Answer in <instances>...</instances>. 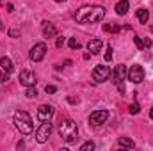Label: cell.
<instances>
[{
	"label": "cell",
	"instance_id": "obj_1",
	"mask_svg": "<svg viewBox=\"0 0 153 151\" xmlns=\"http://www.w3.org/2000/svg\"><path fill=\"white\" fill-rule=\"evenodd\" d=\"M105 16V9L102 5H82L75 13V21L80 25L87 23H98Z\"/></svg>",
	"mask_w": 153,
	"mask_h": 151
},
{
	"label": "cell",
	"instance_id": "obj_2",
	"mask_svg": "<svg viewBox=\"0 0 153 151\" xmlns=\"http://www.w3.org/2000/svg\"><path fill=\"white\" fill-rule=\"evenodd\" d=\"M59 135H61L62 141L68 142V144L75 142L76 139H78V128H76V123H73L71 119H64V121H61V124H59Z\"/></svg>",
	"mask_w": 153,
	"mask_h": 151
},
{
	"label": "cell",
	"instance_id": "obj_3",
	"mask_svg": "<svg viewBox=\"0 0 153 151\" xmlns=\"http://www.w3.org/2000/svg\"><path fill=\"white\" fill-rule=\"evenodd\" d=\"M13 123H14V126L20 130V133H23V135H29V133H32V130H34L32 119H30V115L25 112V110H16V112H14V117H13Z\"/></svg>",
	"mask_w": 153,
	"mask_h": 151
},
{
	"label": "cell",
	"instance_id": "obj_4",
	"mask_svg": "<svg viewBox=\"0 0 153 151\" xmlns=\"http://www.w3.org/2000/svg\"><path fill=\"white\" fill-rule=\"evenodd\" d=\"M111 78L116 84V87L119 89L121 94H125V78H126V66L125 64H119L116 66L114 71H111Z\"/></svg>",
	"mask_w": 153,
	"mask_h": 151
},
{
	"label": "cell",
	"instance_id": "obj_5",
	"mask_svg": "<svg viewBox=\"0 0 153 151\" xmlns=\"http://www.w3.org/2000/svg\"><path fill=\"white\" fill-rule=\"evenodd\" d=\"M52 132H53V126H52L50 121L41 123V126L36 130V141H38L39 144H45V142L48 141V137L52 135Z\"/></svg>",
	"mask_w": 153,
	"mask_h": 151
},
{
	"label": "cell",
	"instance_id": "obj_6",
	"mask_svg": "<svg viewBox=\"0 0 153 151\" xmlns=\"http://www.w3.org/2000/svg\"><path fill=\"white\" fill-rule=\"evenodd\" d=\"M126 76H128V80H130L132 84H141V82L144 80V70H143V66H141V64L130 66V70L126 71Z\"/></svg>",
	"mask_w": 153,
	"mask_h": 151
},
{
	"label": "cell",
	"instance_id": "obj_7",
	"mask_svg": "<svg viewBox=\"0 0 153 151\" xmlns=\"http://www.w3.org/2000/svg\"><path fill=\"white\" fill-rule=\"evenodd\" d=\"M109 76H111V68L105 66V64H100V66H96L93 70V78L98 84H103L105 80H109Z\"/></svg>",
	"mask_w": 153,
	"mask_h": 151
},
{
	"label": "cell",
	"instance_id": "obj_8",
	"mask_svg": "<svg viewBox=\"0 0 153 151\" xmlns=\"http://www.w3.org/2000/svg\"><path fill=\"white\" fill-rule=\"evenodd\" d=\"M45 55H46V44H45V43H36V44L30 48V52H29V57H30V61H34V62L43 61Z\"/></svg>",
	"mask_w": 153,
	"mask_h": 151
},
{
	"label": "cell",
	"instance_id": "obj_9",
	"mask_svg": "<svg viewBox=\"0 0 153 151\" xmlns=\"http://www.w3.org/2000/svg\"><path fill=\"white\" fill-rule=\"evenodd\" d=\"M107 119H109V110H94V112H91V115H89V124L100 126Z\"/></svg>",
	"mask_w": 153,
	"mask_h": 151
},
{
	"label": "cell",
	"instance_id": "obj_10",
	"mask_svg": "<svg viewBox=\"0 0 153 151\" xmlns=\"http://www.w3.org/2000/svg\"><path fill=\"white\" fill-rule=\"evenodd\" d=\"M53 117V107L52 105H39L38 109V121L45 123V121H50Z\"/></svg>",
	"mask_w": 153,
	"mask_h": 151
},
{
	"label": "cell",
	"instance_id": "obj_11",
	"mask_svg": "<svg viewBox=\"0 0 153 151\" xmlns=\"http://www.w3.org/2000/svg\"><path fill=\"white\" fill-rule=\"evenodd\" d=\"M20 84L25 85V87H34L36 85V75L29 70H23L20 73Z\"/></svg>",
	"mask_w": 153,
	"mask_h": 151
},
{
	"label": "cell",
	"instance_id": "obj_12",
	"mask_svg": "<svg viewBox=\"0 0 153 151\" xmlns=\"http://www.w3.org/2000/svg\"><path fill=\"white\" fill-rule=\"evenodd\" d=\"M102 46H103V41L98 38H93L89 43H87V50L93 53V55H96V53H100L102 52Z\"/></svg>",
	"mask_w": 153,
	"mask_h": 151
},
{
	"label": "cell",
	"instance_id": "obj_13",
	"mask_svg": "<svg viewBox=\"0 0 153 151\" xmlns=\"http://www.w3.org/2000/svg\"><path fill=\"white\" fill-rule=\"evenodd\" d=\"M43 36L45 38H55L57 36V29H55V25L53 23H50V21H43Z\"/></svg>",
	"mask_w": 153,
	"mask_h": 151
},
{
	"label": "cell",
	"instance_id": "obj_14",
	"mask_svg": "<svg viewBox=\"0 0 153 151\" xmlns=\"http://www.w3.org/2000/svg\"><path fill=\"white\" fill-rule=\"evenodd\" d=\"M128 7H130L128 0H119V2L116 4V13H117L119 16H123V14H126V13H128Z\"/></svg>",
	"mask_w": 153,
	"mask_h": 151
},
{
	"label": "cell",
	"instance_id": "obj_15",
	"mask_svg": "<svg viewBox=\"0 0 153 151\" xmlns=\"http://www.w3.org/2000/svg\"><path fill=\"white\" fill-rule=\"evenodd\" d=\"M135 16H137V20H139V23H148V20H150L148 9H137V11H135Z\"/></svg>",
	"mask_w": 153,
	"mask_h": 151
},
{
	"label": "cell",
	"instance_id": "obj_16",
	"mask_svg": "<svg viewBox=\"0 0 153 151\" xmlns=\"http://www.w3.org/2000/svg\"><path fill=\"white\" fill-rule=\"evenodd\" d=\"M0 68L4 70V71H7V73H13V62H11V59L9 57H0Z\"/></svg>",
	"mask_w": 153,
	"mask_h": 151
},
{
	"label": "cell",
	"instance_id": "obj_17",
	"mask_svg": "<svg viewBox=\"0 0 153 151\" xmlns=\"http://www.w3.org/2000/svg\"><path fill=\"white\" fill-rule=\"evenodd\" d=\"M117 144H119V148H126V150H134L135 148V142L132 139H128V137H119Z\"/></svg>",
	"mask_w": 153,
	"mask_h": 151
},
{
	"label": "cell",
	"instance_id": "obj_18",
	"mask_svg": "<svg viewBox=\"0 0 153 151\" xmlns=\"http://www.w3.org/2000/svg\"><path fill=\"white\" fill-rule=\"evenodd\" d=\"M103 30L105 32H111V34H117L121 30V25L119 23H105L103 25Z\"/></svg>",
	"mask_w": 153,
	"mask_h": 151
},
{
	"label": "cell",
	"instance_id": "obj_19",
	"mask_svg": "<svg viewBox=\"0 0 153 151\" xmlns=\"http://www.w3.org/2000/svg\"><path fill=\"white\" fill-rule=\"evenodd\" d=\"M68 46L71 48V50H80V43H78V39L76 38H70V41H68Z\"/></svg>",
	"mask_w": 153,
	"mask_h": 151
},
{
	"label": "cell",
	"instance_id": "obj_20",
	"mask_svg": "<svg viewBox=\"0 0 153 151\" xmlns=\"http://www.w3.org/2000/svg\"><path fill=\"white\" fill-rule=\"evenodd\" d=\"M134 43H135V46L139 48V50H144V44H143V39H141V36H134Z\"/></svg>",
	"mask_w": 153,
	"mask_h": 151
},
{
	"label": "cell",
	"instance_id": "obj_21",
	"mask_svg": "<svg viewBox=\"0 0 153 151\" xmlns=\"http://www.w3.org/2000/svg\"><path fill=\"white\" fill-rule=\"evenodd\" d=\"M25 94H27V98H36V96H38V91H36L34 87H27Z\"/></svg>",
	"mask_w": 153,
	"mask_h": 151
},
{
	"label": "cell",
	"instance_id": "obj_22",
	"mask_svg": "<svg viewBox=\"0 0 153 151\" xmlns=\"http://www.w3.org/2000/svg\"><path fill=\"white\" fill-rule=\"evenodd\" d=\"M91 150H94V142H91V141L80 146V151H91Z\"/></svg>",
	"mask_w": 153,
	"mask_h": 151
},
{
	"label": "cell",
	"instance_id": "obj_23",
	"mask_svg": "<svg viewBox=\"0 0 153 151\" xmlns=\"http://www.w3.org/2000/svg\"><path fill=\"white\" fill-rule=\"evenodd\" d=\"M128 112L134 115V114H139V112H141V109H139V105H137V103H132V105L128 107Z\"/></svg>",
	"mask_w": 153,
	"mask_h": 151
},
{
	"label": "cell",
	"instance_id": "obj_24",
	"mask_svg": "<svg viewBox=\"0 0 153 151\" xmlns=\"http://www.w3.org/2000/svg\"><path fill=\"white\" fill-rule=\"evenodd\" d=\"M111 61H112V48L107 46V50H105V62H111Z\"/></svg>",
	"mask_w": 153,
	"mask_h": 151
},
{
	"label": "cell",
	"instance_id": "obj_25",
	"mask_svg": "<svg viewBox=\"0 0 153 151\" xmlns=\"http://www.w3.org/2000/svg\"><path fill=\"white\" fill-rule=\"evenodd\" d=\"M7 80H9V73L2 70V71H0V84H4V82H7Z\"/></svg>",
	"mask_w": 153,
	"mask_h": 151
},
{
	"label": "cell",
	"instance_id": "obj_26",
	"mask_svg": "<svg viewBox=\"0 0 153 151\" xmlns=\"http://www.w3.org/2000/svg\"><path fill=\"white\" fill-rule=\"evenodd\" d=\"M55 91H57L55 85H46V87H45V93H46V94H53Z\"/></svg>",
	"mask_w": 153,
	"mask_h": 151
},
{
	"label": "cell",
	"instance_id": "obj_27",
	"mask_svg": "<svg viewBox=\"0 0 153 151\" xmlns=\"http://www.w3.org/2000/svg\"><path fill=\"white\" fill-rule=\"evenodd\" d=\"M9 36H11V38H18V36H20V30H16V29H11V30H9Z\"/></svg>",
	"mask_w": 153,
	"mask_h": 151
},
{
	"label": "cell",
	"instance_id": "obj_28",
	"mask_svg": "<svg viewBox=\"0 0 153 151\" xmlns=\"http://www.w3.org/2000/svg\"><path fill=\"white\" fill-rule=\"evenodd\" d=\"M143 44H144V48H150V46H152V39H150V38L143 39Z\"/></svg>",
	"mask_w": 153,
	"mask_h": 151
},
{
	"label": "cell",
	"instance_id": "obj_29",
	"mask_svg": "<svg viewBox=\"0 0 153 151\" xmlns=\"http://www.w3.org/2000/svg\"><path fill=\"white\" fill-rule=\"evenodd\" d=\"M62 44H64V38H57V43H55V46H57V48H62Z\"/></svg>",
	"mask_w": 153,
	"mask_h": 151
},
{
	"label": "cell",
	"instance_id": "obj_30",
	"mask_svg": "<svg viewBox=\"0 0 153 151\" xmlns=\"http://www.w3.org/2000/svg\"><path fill=\"white\" fill-rule=\"evenodd\" d=\"M16 148H18V150H23V148H25V142H23V141H20V142L16 144Z\"/></svg>",
	"mask_w": 153,
	"mask_h": 151
},
{
	"label": "cell",
	"instance_id": "obj_31",
	"mask_svg": "<svg viewBox=\"0 0 153 151\" xmlns=\"http://www.w3.org/2000/svg\"><path fill=\"white\" fill-rule=\"evenodd\" d=\"M7 11L13 13V11H14V5H13V4H7Z\"/></svg>",
	"mask_w": 153,
	"mask_h": 151
},
{
	"label": "cell",
	"instance_id": "obj_32",
	"mask_svg": "<svg viewBox=\"0 0 153 151\" xmlns=\"http://www.w3.org/2000/svg\"><path fill=\"white\" fill-rule=\"evenodd\" d=\"M150 119H153V109L150 110Z\"/></svg>",
	"mask_w": 153,
	"mask_h": 151
},
{
	"label": "cell",
	"instance_id": "obj_33",
	"mask_svg": "<svg viewBox=\"0 0 153 151\" xmlns=\"http://www.w3.org/2000/svg\"><path fill=\"white\" fill-rule=\"evenodd\" d=\"M0 30H4V25H2V21H0Z\"/></svg>",
	"mask_w": 153,
	"mask_h": 151
},
{
	"label": "cell",
	"instance_id": "obj_34",
	"mask_svg": "<svg viewBox=\"0 0 153 151\" xmlns=\"http://www.w3.org/2000/svg\"><path fill=\"white\" fill-rule=\"evenodd\" d=\"M55 2H66V0H55Z\"/></svg>",
	"mask_w": 153,
	"mask_h": 151
},
{
	"label": "cell",
	"instance_id": "obj_35",
	"mask_svg": "<svg viewBox=\"0 0 153 151\" xmlns=\"http://www.w3.org/2000/svg\"><path fill=\"white\" fill-rule=\"evenodd\" d=\"M2 4H4V0H0V5H2Z\"/></svg>",
	"mask_w": 153,
	"mask_h": 151
}]
</instances>
